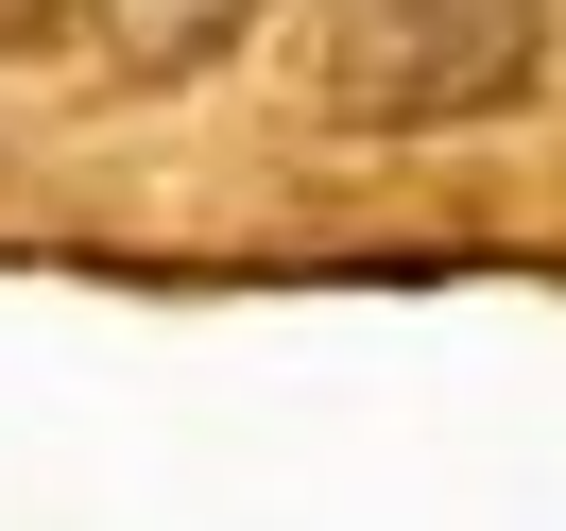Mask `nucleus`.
<instances>
[{
	"label": "nucleus",
	"mask_w": 566,
	"mask_h": 531,
	"mask_svg": "<svg viewBox=\"0 0 566 531\" xmlns=\"http://www.w3.org/2000/svg\"><path fill=\"white\" fill-rule=\"evenodd\" d=\"M549 70V0H326L310 86L344 138H447V120L532 104Z\"/></svg>",
	"instance_id": "f257e3e1"
},
{
	"label": "nucleus",
	"mask_w": 566,
	"mask_h": 531,
	"mask_svg": "<svg viewBox=\"0 0 566 531\" xmlns=\"http://www.w3.org/2000/svg\"><path fill=\"white\" fill-rule=\"evenodd\" d=\"M241 18H258V0H70V35L104 52V70H138V86L155 70H207Z\"/></svg>",
	"instance_id": "f03ea898"
}]
</instances>
